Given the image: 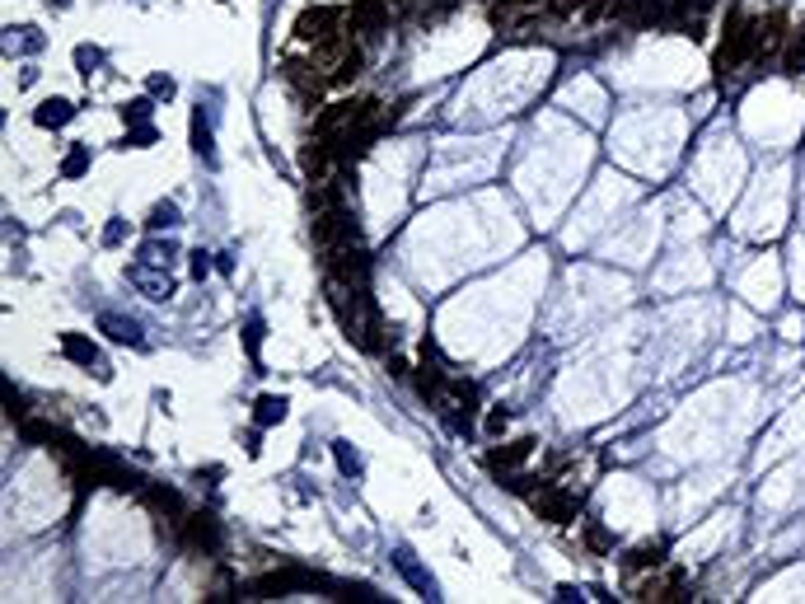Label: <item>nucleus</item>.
<instances>
[{"mask_svg": "<svg viewBox=\"0 0 805 604\" xmlns=\"http://www.w3.org/2000/svg\"><path fill=\"white\" fill-rule=\"evenodd\" d=\"M529 506L539 511V520H548V525H571L576 511H581V502H576L571 492L552 488V483H539V492H529Z\"/></svg>", "mask_w": 805, "mask_h": 604, "instance_id": "1", "label": "nucleus"}, {"mask_svg": "<svg viewBox=\"0 0 805 604\" xmlns=\"http://www.w3.org/2000/svg\"><path fill=\"white\" fill-rule=\"evenodd\" d=\"M314 586H328V581L314 576V572H304V567H281V572L258 576L249 586V595H291V591H314Z\"/></svg>", "mask_w": 805, "mask_h": 604, "instance_id": "2", "label": "nucleus"}, {"mask_svg": "<svg viewBox=\"0 0 805 604\" xmlns=\"http://www.w3.org/2000/svg\"><path fill=\"white\" fill-rule=\"evenodd\" d=\"M716 0H665V29L670 33H684V38H703V19Z\"/></svg>", "mask_w": 805, "mask_h": 604, "instance_id": "3", "label": "nucleus"}, {"mask_svg": "<svg viewBox=\"0 0 805 604\" xmlns=\"http://www.w3.org/2000/svg\"><path fill=\"white\" fill-rule=\"evenodd\" d=\"M178 539H183L193 553H220V539H225V534H220V520H216V515L197 511V515H183Z\"/></svg>", "mask_w": 805, "mask_h": 604, "instance_id": "4", "label": "nucleus"}, {"mask_svg": "<svg viewBox=\"0 0 805 604\" xmlns=\"http://www.w3.org/2000/svg\"><path fill=\"white\" fill-rule=\"evenodd\" d=\"M328 277L352 281V286H365V277H370V258H365V248H361V244L333 248V254H328Z\"/></svg>", "mask_w": 805, "mask_h": 604, "instance_id": "5", "label": "nucleus"}, {"mask_svg": "<svg viewBox=\"0 0 805 604\" xmlns=\"http://www.w3.org/2000/svg\"><path fill=\"white\" fill-rule=\"evenodd\" d=\"M394 567H398V572L407 576V586L417 591L422 600H441V586H436V576H431V572L422 567V562H417V553H412V548H403V544L394 548Z\"/></svg>", "mask_w": 805, "mask_h": 604, "instance_id": "6", "label": "nucleus"}, {"mask_svg": "<svg viewBox=\"0 0 805 604\" xmlns=\"http://www.w3.org/2000/svg\"><path fill=\"white\" fill-rule=\"evenodd\" d=\"M338 10H328V5H319V10H304L300 19H295V38L300 43H323V38H333V33H342L338 29Z\"/></svg>", "mask_w": 805, "mask_h": 604, "instance_id": "7", "label": "nucleus"}, {"mask_svg": "<svg viewBox=\"0 0 805 604\" xmlns=\"http://www.w3.org/2000/svg\"><path fill=\"white\" fill-rule=\"evenodd\" d=\"M61 351L75 361V366H94V375L98 380H113V370H108V361L98 357V347L90 342V338H80V332H61Z\"/></svg>", "mask_w": 805, "mask_h": 604, "instance_id": "8", "label": "nucleus"}, {"mask_svg": "<svg viewBox=\"0 0 805 604\" xmlns=\"http://www.w3.org/2000/svg\"><path fill=\"white\" fill-rule=\"evenodd\" d=\"M127 281L141 286L150 300H169V296H174V277L164 272V267H159V272H150V263H132V267H127Z\"/></svg>", "mask_w": 805, "mask_h": 604, "instance_id": "9", "label": "nucleus"}, {"mask_svg": "<svg viewBox=\"0 0 805 604\" xmlns=\"http://www.w3.org/2000/svg\"><path fill=\"white\" fill-rule=\"evenodd\" d=\"M534 445H539L534 436H520V441H510V445H501V450H492V454H487V469L497 473V478H501V473H515V469H520V464L529 460V454H534Z\"/></svg>", "mask_w": 805, "mask_h": 604, "instance_id": "10", "label": "nucleus"}, {"mask_svg": "<svg viewBox=\"0 0 805 604\" xmlns=\"http://www.w3.org/2000/svg\"><path fill=\"white\" fill-rule=\"evenodd\" d=\"M98 328L108 332L113 342H127V347H146V328H141L132 315H113V309H103L98 315Z\"/></svg>", "mask_w": 805, "mask_h": 604, "instance_id": "11", "label": "nucleus"}, {"mask_svg": "<svg viewBox=\"0 0 805 604\" xmlns=\"http://www.w3.org/2000/svg\"><path fill=\"white\" fill-rule=\"evenodd\" d=\"M141 496L159 511V515H169V525H183V515H188V506H183V496L174 492V488H159V483H150V488H141Z\"/></svg>", "mask_w": 805, "mask_h": 604, "instance_id": "12", "label": "nucleus"}, {"mask_svg": "<svg viewBox=\"0 0 805 604\" xmlns=\"http://www.w3.org/2000/svg\"><path fill=\"white\" fill-rule=\"evenodd\" d=\"M338 155H333V141L328 136H319V141H309L304 145V155H300V169L314 178V183H323V174H328V164H333Z\"/></svg>", "mask_w": 805, "mask_h": 604, "instance_id": "13", "label": "nucleus"}, {"mask_svg": "<svg viewBox=\"0 0 805 604\" xmlns=\"http://www.w3.org/2000/svg\"><path fill=\"white\" fill-rule=\"evenodd\" d=\"M314 71H319L314 61H309V66H304V61H281V75L291 80V85H295L304 99H314V94L323 90V75H314Z\"/></svg>", "mask_w": 805, "mask_h": 604, "instance_id": "14", "label": "nucleus"}, {"mask_svg": "<svg viewBox=\"0 0 805 604\" xmlns=\"http://www.w3.org/2000/svg\"><path fill=\"white\" fill-rule=\"evenodd\" d=\"M384 19H389L384 0H356V5H352V33H375Z\"/></svg>", "mask_w": 805, "mask_h": 604, "instance_id": "15", "label": "nucleus"}, {"mask_svg": "<svg viewBox=\"0 0 805 604\" xmlns=\"http://www.w3.org/2000/svg\"><path fill=\"white\" fill-rule=\"evenodd\" d=\"M71 117H75L71 99H43V103L33 108V122H38V127H52V132H56V127H66Z\"/></svg>", "mask_w": 805, "mask_h": 604, "instance_id": "16", "label": "nucleus"}, {"mask_svg": "<svg viewBox=\"0 0 805 604\" xmlns=\"http://www.w3.org/2000/svg\"><path fill=\"white\" fill-rule=\"evenodd\" d=\"M777 61H782V75H805V33H801V29L787 33V43H782Z\"/></svg>", "mask_w": 805, "mask_h": 604, "instance_id": "17", "label": "nucleus"}, {"mask_svg": "<svg viewBox=\"0 0 805 604\" xmlns=\"http://www.w3.org/2000/svg\"><path fill=\"white\" fill-rule=\"evenodd\" d=\"M660 562H665V544H637V548H632V553L623 557V572H628V576H637V572H647V567L655 572V567H660Z\"/></svg>", "mask_w": 805, "mask_h": 604, "instance_id": "18", "label": "nucleus"}, {"mask_svg": "<svg viewBox=\"0 0 805 604\" xmlns=\"http://www.w3.org/2000/svg\"><path fill=\"white\" fill-rule=\"evenodd\" d=\"M193 151L201 155L206 169H216V145H211V117H206L201 108L193 113Z\"/></svg>", "mask_w": 805, "mask_h": 604, "instance_id": "19", "label": "nucleus"}, {"mask_svg": "<svg viewBox=\"0 0 805 604\" xmlns=\"http://www.w3.org/2000/svg\"><path fill=\"white\" fill-rule=\"evenodd\" d=\"M286 408L291 403H286L281 393H262V399L253 403V422L258 427H277V422H286Z\"/></svg>", "mask_w": 805, "mask_h": 604, "instance_id": "20", "label": "nucleus"}, {"mask_svg": "<svg viewBox=\"0 0 805 604\" xmlns=\"http://www.w3.org/2000/svg\"><path fill=\"white\" fill-rule=\"evenodd\" d=\"M174 258H178L174 239H146V244H141V263H150V267H169Z\"/></svg>", "mask_w": 805, "mask_h": 604, "instance_id": "21", "label": "nucleus"}, {"mask_svg": "<svg viewBox=\"0 0 805 604\" xmlns=\"http://www.w3.org/2000/svg\"><path fill=\"white\" fill-rule=\"evenodd\" d=\"M178 220H183L178 202H169V197H164V202H155V206H150V220H146V225H150V230H174Z\"/></svg>", "mask_w": 805, "mask_h": 604, "instance_id": "22", "label": "nucleus"}, {"mask_svg": "<svg viewBox=\"0 0 805 604\" xmlns=\"http://www.w3.org/2000/svg\"><path fill=\"white\" fill-rule=\"evenodd\" d=\"M333 460H338V469L347 478H361V469H365V460L352 450V441H333Z\"/></svg>", "mask_w": 805, "mask_h": 604, "instance_id": "23", "label": "nucleus"}, {"mask_svg": "<svg viewBox=\"0 0 805 604\" xmlns=\"http://www.w3.org/2000/svg\"><path fill=\"white\" fill-rule=\"evenodd\" d=\"M61 174H66V178L90 174V145H71V151H66V160H61Z\"/></svg>", "mask_w": 805, "mask_h": 604, "instance_id": "24", "label": "nucleus"}, {"mask_svg": "<svg viewBox=\"0 0 805 604\" xmlns=\"http://www.w3.org/2000/svg\"><path fill=\"white\" fill-rule=\"evenodd\" d=\"M5 33H10V47H19V52H38V47H43L38 29H5Z\"/></svg>", "mask_w": 805, "mask_h": 604, "instance_id": "25", "label": "nucleus"}, {"mask_svg": "<svg viewBox=\"0 0 805 604\" xmlns=\"http://www.w3.org/2000/svg\"><path fill=\"white\" fill-rule=\"evenodd\" d=\"M150 113H155V103H150V99H132L127 108H122V117H127L132 127H141V122H150Z\"/></svg>", "mask_w": 805, "mask_h": 604, "instance_id": "26", "label": "nucleus"}, {"mask_svg": "<svg viewBox=\"0 0 805 604\" xmlns=\"http://www.w3.org/2000/svg\"><path fill=\"white\" fill-rule=\"evenodd\" d=\"M122 145H132V151H146V145H155V127H146V122H141V127L127 132V141H122Z\"/></svg>", "mask_w": 805, "mask_h": 604, "instance_id": "27", "label": "nucleus"}, {"mask_svg": "<svg viewBox=\"0 0 805 604\" xmlns=\"http://www.w3.org/2000/svg\"><path fill=\"white\" fill-rule=\"evenodd\" d=\"M586 544H590L595 553H609V548H613V539H609V530H604V525H590V530H586Z\"/></svg>", "mask_w": 805, "mask_h": 604, "instance_id": "28", "label": "nucleus"}, {"mask_svg": "<svg viewBox=\"0 0 805 604\" xmlns=\"http://www.w3.org/2000/svg\"><path fill=\"white\" fill-rule=\"evenodd\" d=\"M75 66L90 75L94 66H103V52H98V47H75Z\"/></svg>", "mask_w": 805, "mask_h": 604, "instance_id": "29", "label": "nucleus"}, {"mask_svg": "<svg viewBox=\"0 0 805 604\" xmlns=\"http://www.w3.org/2000/svg\"><path fill=\"white\" fill-rule=\"evenodd\" d=\"M122 239H127V220H108V230H103V244L117 248Z\"/></svg>", "mask_w": 805, "mask_h": 604, "instance_id": "30", "label": "nucleus"}, {"mask_svg": "<svg viewBox=\"0 0 805 604\" xmlns=\"http://www.w3.org/2000/svg\"><path fill=\"white\" fill-rule=\"evenodd\" d=\"M258 342H262V319H249V332H244V347H249V357H258Z\"/></svg>", "mask_w": 805, "mask_h": 604, "instance_id": "31", "label": "nucleus"}, {"mask_svg": "<svg viewBox=\"0 0 805 604\" xmlns=\"http://www.w3.org/2000/svg\"><path fill=\"white\" fill-rule=\"evenodd\" d=\"M150 94L155 99H174V80L169 75H150Z\"/></svg>", "mask_w": 805, "mask_h": 604, "instance_id": "32", "label": "nucleus"}, {"mask_svg": "<svg viewBox=\"0 0 805 604\" xmlns=\"http://www.w3.org/2000/svg\"><path fill=\"white\" fill-rule=\"evenodd\" d=\"M206 272H211V254H201V248H197V254H193V277L201 281Z\"/></svg>", "mask_w": 805, "mask_h": 604, "instance_id": "33", "label": "nucleus"}, {"mask_svg": "<svg viewBox=\"0 0 805 604\" xmlns=\"http://www.w3.org/2000/svg\"><path fill=\"white\" fill-rule=\"evenodd\" d=\"M581 5H590V0H557L552 14H571V10H581Z\"/></svg>", "mask_w": 805, "mask_h": 604, "instance_id": "34", "label": "nucleus"}, {"mask_svg": "<svg viewBox=\"0 0 805 604\" xmlns=\"http://www.w3.org/2000/svg\"><path fill=\"white\" fill-rule=\"evenodd\" d=\"M389 375H394V380H403V375H407V361H403V357H389Z\"/></svg>", "mask_w": 805, "mask_h": 604, "instance_id": "35", "label": "nucleus"}, {"mask_svg": "<svg viewBox=\"0 0 805 604\" xmlns=\"http://www.w3.org/2000/svg\"><path fill=\"white\" fill-rule=\"evenodd\" d=\"M56 5H66V0H56Z\"/></svg>", "mask_w": 805, "mask_h": 604, "instance_id": "36", "label": "nucleus"}]
</instances>
